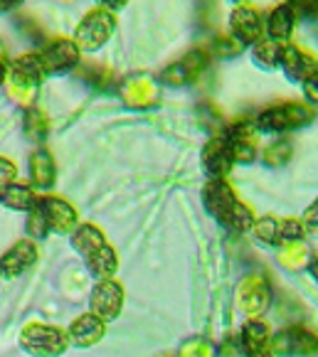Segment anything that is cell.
Instances as JSON below:
<instances>
[{
	"mask_svg": "<svg viewBox=\"0 0 318 357\" xmlns=\"http://www.w3.org/2000/svg\"><path fill=\"white\" fill-rule=\"evenodd\" d=\"M20 342L30 355L35 357H57L67 350V335L64 331L52 326H43V323H30L22 328Z\"/></svg>",
	"mask_w": 318,
	"mask_h": 357,
	"instance_id": "1",
	"label": "cell"
},
{
	"mask_svg": "<svg viewBox=\"0 0 318 357\" xmlns=\"http://www.w3.org/2000/svg\"><path fill=\"white\" fill-rule=\"evenodd\" d=\"M114 32V17L106 10H91L77 27V50H99Z\"/></svg>",
	"mask_w": 318,
	"mask_h": 357,
	"instance_id": "2",
	"label": "cell"
},
{
	"mask_svg": "<svg viewBox=\"0 0 318 357\" xmlns=\"http://www.w3.org/2000/svg\"><path fill=\"white\" fill-rule=\"evenodd\" d=\"M121 303H123V289L116 284V281L106 279V281H99L91 291V313L101 321H114L121 310Z\"/></svg>",
	"mask_w": 318,
	"mask_h": 357,
	"instance_id": "3",
	"label": "cell"
},
{
	"mask_svg": "<svg viewBox=\"0 0 318 357\" xmlns=\"http://www.w3.org/2000/svg\"><path fill=\"white\" fill-rule=\"evenodd\" d=\"M80 62V50L69 40H54L40 52V64L47 74H64Z\"/></svg>",
	"mask_w": 318,
	"mask_h": 357,
	"instance_id": "4",
	"label": "cell"
},
{
	"mask_svg": "<svg viewBox=\"0 0 318 357\" xmlns=\"http://www.w3.org/2000/svg\"><path fill=\"white\" fill-rule=\"evenodd\" d=\"M35 259H38V247H35V242L22 239V242L13 244V247L0 257V276H3V279H17L22 271H27V268L35 264Z\"/></svg>",
	"mask_w": 318,
	"mask_h": 357,
	"instance_id": "5",
	"label": "cell"
},
{
	"mask_svg": "<svg viewBox=\"0 0 318 357\" xmlns=\"http://www.w3.org/2000/svg\"><path fill=\"white\" fill-rule=\"evenodd\" d=\"M311 119L303 106H276V109H266L264 114L257 119V126L262 131H284V128H294V126H301Z\"/></svg>",
	"mask_w": 318,
	"mask_h": 357,
	"instance_id": "6",
	"label": "cell"
},
{
	"mask_svg": "<svg viewBox=\"0 0 318 357\" xmlns=\"http://www.w3.org/2000/svg\"><path fill=\"white\" fill-rule=\"evenodd\" d=\"M38 210L47 220L50 231H57V234H67L77 227V212L69 202L59 200V197H40Z\"/></svg>",
	"mask_w": 318,
	"mask_h": 357,
	"instance_id": "7",
	"label": "cell"
},
{
	"mask_svg": "<svg viewBox=\"0 0 318 357\" xmlns=\"http://www.w3.org/2000/svg\"><path fill=\"white\" fill-rule=\"evenodd\" d=\"M234 163L232 155V143L227 138H215V141L207 143V148L202 151V165L215 180H222L229 173Z\"/></svg>",
	"mask_w": 318,
	"mask_h": 357,
	"instance_id": "8",
	"label": "cell"
},
{
	"mask_svg": "<svg viewBox=\"0 0 318 357\" xmlns=\"http://www.w3.org/2000/svg\"><path fill=\"white\" fill-rule=\"evenodd\" d=\"M202 202H205L207 212H210L212 217H218V220L222 222L239 200L234 197V190L229 188L225 180H212V183L202 190Z\"/></svg>",
	"mask_w": 318,
	"mask_h": 357,
	"instance_id": "9",
	"label": "cell"
},
{
	"mask_svg": "<svg viewBox=\"0 0 318 357\" xmlns=\"http://www.w3.org/2000/svg\"><path fill=\"white\" fill-rule=\"evenodd\" d=\"M104 337V321L96 318L94 313L80 315L67 331V340L77 347H89Z\"/></svg>",
	"mask_w": 318,
	"mask_h": 357,
	"instance_id": "10",
	"label": "cell"
},
{
	"mask_svg": "<svg viewBox=\"0 0 318 357\" xmlns=\"http://www.w3.org/2000/svg\"><path fill=\"white\" fill-rule=\"evenodd\" d=\"M232 35L237 43H257L262 35V22L259 13H255L252 8H239L232 13Z\"/></svg>",
	"mask_w": 318,
	"mask_h": 357,
	"instance_id": "11",
	"label": "cell"
},
{
	"mask_svg": "<svg viewBox=\"0 0 318 357\" xmlns=\"http://www.w3.org/2000/svg\"><path fill=\"white\" fill-rule=\"evenodd\" d=\"M279 64L284 67V72H287V77L292 79V82H301V79H308L313 74V69H316V62H313L311 57H306L301 50L292 47V45H284Z\"/></svg>",
	"mask_w": 318,
	"mask_h": 357,
	"instance_id": "12",
	"label": "cell"
},
{
	"mask_svg": "<svg viewBox=\"0 0 318 357\" xmlns=\"http://www.w3.org/2000/svg\"><path fill=\"white\" fill-rule=\"evenodd\" d=\"M271 342H274V352H279V355H306L313 347H318L313 335H308V333H303V331H296V328H294V331L279 333Z\"/></svg>",
	"mask_w": 318,
	"mask_h": 357,
	"instance_id": "13",
	"label": "cell"
},
{
	"mask_svg": "<svg viewBox=\"0 0 318 357\" xmlns=\"http://www.w3.org/2000/svg\"><path fill=\"white\" fill-rule=\"evenodd\" d=\"M294 27H296V15H294L292 6H281V8H276V10H271L269 22H266V32H269L271 43L287 45Z\"/></svg>",
	"mask_w": 318,
	"mask_h": 357,
	"instance_id": "14",
	"label": "cell"
},
{
	"mask_svg": "<svg viewBox=\"0 0 318 357\" xmlns=\"http://www.w3.org/2000/svg\"><path fill=\"white\" fill-rule=\"evenodd\" d=\"M0 205H6L17 212H30L32 207L38 205V197H35V192L27 185L10 183L6 188H0Z\"/></svg>",
	"mask_w": 318,
	"mask_h": 357,
	"instance_id": "15",
	"label": "cell"
},
{
	"mask_svg": "<svg viewBox=\"0 0 318 357\" xmlns=\"http://www.w3.org/2000/svg\"><path fill=\"white\" fill-rule=\"evenodd\" d=\"M269 328L262 321H252L244 326L242 335H239V347L244 350V355H259V352H266V345H269Z\"/></svg>",
	"mask_w": 318,
	"mask_h": 357,
	"instance_id": "16",
	"label": "cell"
},
{
	"mask_svg": "<svg viewBox=\"0 0 318 357\" xmlns=\"http://www.w3.org/2000/svg\"><path fill=\"white\" fill-rule=\"evenodd\" d=\"M202 67H205V54H202V52H190L188 57H183L178 64H173L170 69H165L163 82H168V84H186V82H190L192 74L200 72Z\"/></svg>",
	"mask_w": 318,
	"mask_h": 357,
	"instance_id": "17",
	"label": "cell"
},
{
	"mask_svg": "<svg viewBox=\"0 0 318 357\" xmlns=\"http://www.w3.org/2000/svg\"><path fill=\"white\" fill-rule=\"evenodd\" d=\"M30 180L38 188H50L54 183V160L47 151L32 153L30 158Z\"/></svg>",
	"mask_w": 318,
	"mask_h": 357,
	"instance_id": "18",
	"label": "cell"
},
{
	"mask_svg": "<svg viewBox=\"0 0 318 357\" xmlns=\"http://www.w3.org/2000/svg\"><path fill=\"white\" fill-rule=\"evenodd\" d=\"M86 264H89V271L94 273L96 279H112L114 271L119 268V259L116 252H114L109 244H104L101 249H96L91 257H86Z\"/></svg>",
	"mask_w": 318,
	"mask_h": 357,
	"instance_id": "19",
	"label": "cell"
},
{
	"mask_svg": "<svg viewBox=\"0 0 318 357\" xmlns=\"http://www.w3.org/2000/svg\"><path fill=\"white\" fill-rule=\"evenodd\" d=\"M72 244H75V249L80 254L91 257V254H94L96 249L104 247L106 242H104V234H101L94 225H80L75 229V236H72Z\"/></svg>",
	"mask_w": 318,
	"mask_h": 357,
	"instance_id": "20",
	"label": "cell"
},
{
	"mask_svg": "<svg viewBox=\"0 0 318 357\" xmlns=\"http://www.w3.org/2000/svg\"><path fill=\"white\" fill-rule=\"evenodd\" d=\"M22 133H25L30 141L40 143L47 133V119L40 109H27L25 114V123H22Z\"/></svg>",
	"mask_w": 318,
	"mask_h": 357,
	"instance_id": "21",
	"label": "cell"
},
{
	"mask_svg": "<svg viewBox=\"0 0 318 357\" xmlns=\"http://www.w3.org/2000/svg\"><path fill=\"white\" fill-rule=\"evenodd\" d=\"M25 229H27V234H30V239H47L50 227H47V220H45V215L38 210V205L32 207L30 215H27Z\"/></svg>",
	"mask_w": 318,
	"mask_h": 357,
	"instance_id": "22",
	"label": "cell"
},
{
	"mask_svg": "<svg viewBox=\"0 0 318 357\" xmlns=\"http://www.w3.org/2000/svg\"><path fill=\"white\" fill-rule=\"evenodd\" d=\"M303 236H306V227H303L301 222H296V220L279 222V239L281 242L294 244V242H301Z\"/></svg>",
	"mask_w": 318,
	"mask_h": 357,
	"instance_id": "23",
	"label": "cell"
},
{
	"mask_svg": "<svg viewBox=\"0 0 318 357\" xmlns=\"http://www.w3.org/2000/svg\"><path fill=\"white\" fill-rule=\"evenodd\" d=\"M255 231H257V236H259L264 244H276V242H279V222L271 220V217L257 222Z\"/></svg>",
	"mask_w": 318,
	"mask_h": 357,
	"instance_id": "24",
	"label": "cell"
},
{
	"mask_svg": "<svg viewBox=\"0 0 318 357\" xmlns=\"http://www.w3.org/2000/svg\"><path fill=\"white\" fill-rule=\"evenodd\" d=\"M15 175H17L15 163H10L8 158H0V188L15 183Z\"/></svg>",
	"mask_w": 318,
	"mask_h": 357,
	"instance_id": "25",
	"label": "cell"
},
{
	"mask_svg": "<svg viewBox=\"0 0 318 357\" xmlns=\"http://www.w3.org/2000/svg\"><path fill=\"white\" fill-rule=\"evenodd\" d=\"M306 229L318 234V200H316V205H311V210L306 212Z\"/></svg>",
	"mask_w": 318,
	"mask_h": 357,
	"instance_id": "26",
	"label": "cell"
},
{
	"mask_svg": "<svg viewBox=\"0 0 318 357\" xmlns=\"http://www.w3.org/2000/svg\"><path fill=\"white\" fill-rule=\"evenodd\" d=\"M308 271H311V276H316L318 279V259H313L311 266H308Z\"/></svg>",
	"mask_w": 318,
	"mask_h": 357,
	"instance_id": "27",
	"label": "cell"
},
{
	"mask_svg": "<svg viewBox=\"0 0 318 357\" xmlns=\"http://www.w3.org/2000/svg\"><path fill=\"white\" fill-rule=\"evenodd\" d=\"M3 82H6V67L0 64V84H3Z\"/></svg>",
	"mask_w": 318,
	"mask_h": 357,
	"instance_id": "28",
	"label": "cell"
},
{
	"mask_svg": "<svg viewBox=\"0 0 318 357\" xmlns=\"http://www.w3.org/2000/svg\"><path fill=\"white\" fill-rule=\"evenodd\" d=\"M250 357H271L269 352H259V355H250Z\"/></svg>",
	"mask_w": 318,
	"mask_h": 357,
	"instance_id": "29",
	"label": "cell"
},
{
	"mask_svg": "<svg viewBox=\"0 0 318 357\" xmlns=\"http://www.w3.org/2000/svg\"><path fill=\"white\" fill-rule=\"evenodd\" d=\"M313 77H318V64H316V69H313Z\"/></svg>",
	"mask_w": 318,
	"mask_h": 357,
	"instance_id": "30",
	"label": "cell"
}]
</instances>
